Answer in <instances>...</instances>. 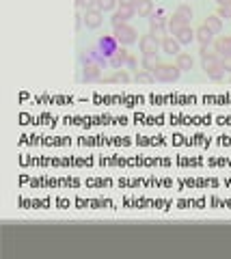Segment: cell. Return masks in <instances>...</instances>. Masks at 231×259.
Returning <instances> with one entry per match:
<instances>
[{"mask_svg": "<svg viewBox=\"0 0 231 259\" xmlns=\"http://www.w3.org/2000/svg\"><path fill=\"white\" fill-rule=\"evenodd\" d=\"M155 82H175L179 76H182V69L177 67V65H167V63H160L155 69H152Z\"/></svg>", "mask_w": 231, "mask_h": 259, "instance_id": "1", "label": "cell"}, {"mask_svg": "<svg viewBox=\"0 0 231 259\" xmlns=\"http://www.w3.org/2000/svg\"><path fill=\"white\" fill-rule=\"evenodd\" d=\"M203 72L208 74V78H212V80H223V76H225L223 58H220V56L205 58V61H203Z\"/></svg>", "mask_w": 231, "mask_h": 259, "instance_id": "2", "label": "cell"}, {"mask_svg": "<svg viewBox=\"0 0 231 259\" xmlns=\"http://www.w3.org/2000/svg\"><path fill=\"white\" fill-rule=\"evenodd\" d=\"M115 39H117L121 46H130V43H134L138 39V33L136 28H132L130 24H121V26H115Z\"/></svg>", "mask_w": 231, "mask_h": 259, "instance_id": "3", "label": "cell"}, {"mask_svg": "<svg viewBox=\"0 0 231 259\" xmlns=\"http://www.w3.org/2000/svg\"><path fill=\"white\" fill-rule=\"evenodd\" d=\"M97 48H99V52H102L104 56L110 58L115 52H117L119 48H121V43H119L117 39H115V35H104V37H99Z\"/></svg>", "mask_w": 231, "mask_h": 259, "instance_id": "4", "label": "cell"}, {"mask_svg": "<svg viewBox=\"0 0 231 259\" xmlns=\"http://www.w3.org/2000/svg\"><path fill=\"white\" fill-rule=\"evenodd\" d=\"M140 46V52H143V56H147V54H158V50L162 48V41H158V39L154 37L152 33L149 35H143L138 41Z\"/></svg>", "mask_w": 231, "mask_h": 259, "instance_id": "5", "label": "cell"}, {"mask_svg": "<svg viewBox=\"0 0 231 259\" xmlns=\"http://www.w3.org/2000/svg\"><path fill=\"white\" fill-rule=\"evenodd\" d=\"M102 78V65L93 63V61H84L82 63V80L84 82H95Z\"/></svg>", "mask_w": 231, "mask_h": 259, "instance_id": "6", "label": "cell"}, {"mask_svg": "<svg viewBox=\"0 0 231 259\" xmlns=\"http://www.w3.org/2000/svg\"><path fill=\"white\" fill-rule=\"evenodd\" d=\"M134 16H136V9L134 7H119L117 11L113 13L110 22H113V26H121V24H128Z\"/></svg>", "mask_w": 231, "mask_h": 259, "instance_id": "7", "label": "cell"}, {"mask_svg": "<svg viewBox=\"0 0 231 259\" xmlns=\"http://www.w3.org/2000/svg\"><path fill=\"white\" fill-rule=\"evenodd\" d=\"M104 11L102 9H89V11H84V26L87 28H97L99 24H102V18Z\"/></svg>", "mask_w": 231, "mask_h": 259, "instance_id": "8", "label": "cell"}, {"mask_svg": "<svg viewBox=\"0 0 231 259\" xmlns=\"http://www.w3.org/2000/svg\"><path fill=\"white\" fill-rule=\"evenodd\" d=\"M128 56H130V52H128V50L119 48L117 52H115L113 56L108 58V65H110L113 69H123V67H125V61H128Z\"/></svg>", "mask_w": 231, "mask_h": 259, "instance_id": "9", "label": "cell"}, {"mask_svg": "<svg viewBox=\"0 0 231 259\" xmlns=\"http://www.w3.org/2000/svg\"><path fill=\"white\" fill-rule=\"evenodd\" d=\"M214 48L220 56H231V35H223V37L214 39Z\"/></svg>", "mask_w": 231, "mask_h": 259, "instance_id": "10", "label": "cell"}, {"mask_svg": "<svg viewBox=\"0 0 231 259\" xmlns=\"http://www.w3.org/2000/svg\"><path fill=\"white\" fill-rule=\"evenodd\" d=\"M194 35H197V41L201 43V46H212V43H214V33L210 31L205 24H203V26H199L197 31H194Z\"/></svg>", "mask_w": 231, "mask_h": 259, "instance_id": "11", "label": "cell"}, {"mask_svg": "<svg viewBox=\"0 0 231 259\" xmlns=\"http://www.w3.org/2000/svg\"><path fill=\"white\" fill-rule=\"evenodd\" d=\"M167 24H169V18L164 13V9L162 7L154 9V13L149 16V26H167Z\"/></svg>", "mask_w": 231, "mask_h": 259, "instance_id": "12", "label": "cell"}, {"mask_svg": "<svg viewBox=\"0 0 231 259\" xmlns=\"http://www.w3.org/2000/svg\"><path fill=\"white\" fill-rule=\"evenodd\" d=\"M179 46H182V43L177 41V39L175 37H164L162 39V50H164V54H171V56H177L179 54Z\"/></svg>", "mask_w": 231, "mask_h": 259, "instance_id": "13", "label": "cell"}, {"mask_svg": "<svg viewBox=\"0 0 231 259\" xmlns=\"http://www.w3.org/2000/svg\"><path fill=\"white\" fill-rule=\"evenodd\" d=\"M175 39H177L182 46H188V43H192L194 39H197V35H194V31L190 28V24H186V26L179 31L177 35H175Z\"/></svg>", "mask_w": 231, "mask_h": 259, "instance_id": "14", "label": "cell"}, {"mask_svg": "<svg viewBox=\"0 0 231 259\" xmlns=\"http://www.w3.org/2000/svg\"><path fill=\"white\" fill-rule=\"evenodd\" d=\"M175 65H177L182 72H190V69H192V65H194V61H192V56H190V54L179 52L177 56H175Z\"/></svg>", "mask_w": 231, "mask_h": 259, "instance_id": "15", "label": "cell"}, {"mask_svg": "<svg viewBox=\"0 0 231 259\" xmlns=\"http://www.w3.org/2000/svg\"><path fill=\"white\" fill-rule=\"evenodd\" d=\"M134 9H136V13L140 18H149L154 13V0H138Z\"/></svg>", "mask_w": 231, "mask_h": 259, "instance_id": "16", "label": "cell"}, {"mask_svg": "<svg viewBox=\"0 0 231 259\" xmlns=\"http://www.w3.org/2000/svg\"><path fill=\"white\" fill-rule=\"evenodd\" d=\"M203 24H205V26H208L214 35H218L220 31H223V18H218V16H208Z\"/></svg>", "mask_w": 231, "mask_h": 259, "instance_id": "17", "label": "cell"}, {"mask_svg": "<svg viewBox=\"0 0 231 259\" xmlns=\"http://www.w3.org/2000/svg\"><path fill=\"white\" fill-rule=\"evenodd\" d=\"M175 16L182 19L184 24H190V22H192V16H194V13H192V9H190L188 4H179L177 11H175Z\"/></svg>", "mask_w": 231, "mask_h": 259, "instance_id": "18", "label": "cell"}, {"mask_svg": "<svg viewBox=\"0 0 231 259\" xmlns=\"http://www.w3.org/2000/svg\"><path fill=\"white\" fill-rule=\"evenodd\" d=\"M186 26V24L182 22V19H179L177 16H175V13H173V16H171L169 18V24H167V31H169V35H177L179 31H182V28Z\"/></svg>", "mask_w": 231, "mask_h": 259, "instance_id": "19", "label": "cell"}, {"mask_svg": "<svg viewBox=\"0 0 231 259\" xmlns=\"http://www.w3.org/2000/svg\"><path fill=\"white\" fill-rule=\"evenodd\" d=\"M104 80H106V82H121V84H125V82L130 80V76H128V72H125V69H115L113 76H106Z\"/></svg>", "mask_w": 231, "mask_h": 259, "instance_id": "20", "label": "cell"}, {"mask_svg": "<svg viewBox=\"0 0 231 259\" xmlns=\"http://www.w3.org/2000/svg\"><path fill=\"white\" fill-rule=\"evenodd\" d=\"M143 69H147V72H152V69H155L160 65V58L158 54H147V56H143Z\"/></svg>", "mask_w": 231, "mask_h": 259, "instance_id": "21", "label": "cell"}, {"mask_svg": "<svg viewBox=\"0 0 231 259\" xmlns=\"http://www.w3.org/2000/svg\"><path fill=\"white\" fill-rule=\"evenodd\" d=\"M199 54H201V61H205V58H214V56H220V54L216 52V48H214V46H201Z\"/></svg>", "mask_w": 231, "mask_h": 259, "instance_id": "22", "label": "cell"}, {"mask_svg": "<svg viewBox=\"0 0 231 259\" xmlns=\"http://www.w3.org/2000/svg\"><path fill=\"white\" fill-rule=\"evenodd\" d=\"M149 33L154 35L158 41H162L164 37H169V31H167V26H149Z\"/></svg>", "mask_w": 231, "mask_h": 259, "instance_id": "23", "label": "cell"}, {"mask_svg": "<svg viewBox=\"0 0 231 259\" xmlns=\"http://www.w3.org/2000/svg\"><path fill=\"white\" fill-rule=\"evenodd\" d=\"M76 7L80 11H89V9H97V0H76Z\"/></svg>", "mask_w": 231, "mask_h": 259, "instance_id": "24", "label": "cell"}, {"mask_svg": "<svg viewBox=\"0 0 231 259\" xmlns=\"http://www.w3.org/2000/svg\"><path fill=\"white\" fill-rule=\"evenodd\" d=\"M136 82H147V84H152V82H155V78H154V74H152V72L143 69V72H138V74H136Z\"/></svg>", "mask_w": 231, "mask_h": 259, "instance_id": "25", "label": "cell"}, {"mask_svg": "<svg viewBox=\"0 0 231 259\" xmlns=\"http://www.w3.org/2000/svg\"><path fill=\"white\" fill-rule=\"evenodd\" d=\"M119 0H97V9H102V11H113L115 7H117Z\"/></svg>", "mask_w": 231, "mask_h": 259, "instance_id": "26", "label": "cell"}, {"mask_svg": "<svg viewBox=\"0 0 231 259\" xmlns=\"http://www.w3.org/2000/svg\"><path fill=\"white\" fill-rule=\"evenodd\" d=\"M218 18H231V2H225V4H218V11H216Z\"/></svg>", "mask_w": 231, "mask_h": 259, "instance_id": "27", "label": "cell"}, {"mask_svg": "<svg viewBox=\"0 0 231 259\" xmlns=\"http://www.w3.org/2000/svg\"><path fill=\"white\" fill-rule=\"evenodd\" d=\"M82 24H84V11L82 13H76V31H80V28H82Z\"/></svg>", "mask_w": 231, "mask_h": 259, "instance_id": "28", "label": "cell"}, {"mask_svg": "<svg viewBox=\"0 0 231 259\" xmlns=\"http://www.w3.org/2000/svg\"><path fill=\"white\" fill-rule=\"evenodd\" d=\"M136 65H138V61L132 56V54H130V56H128V61H125V67H130V69H136Z\"/></svg>", "mask_w": 231, "mask_h": 259, "instance_id": "29", "label": "cell"}, {"mask_svg": "<svg viewBox=\"0 0 231 259\" xmlns=\"http://www.w3.org/2000/svg\"><path fill=\"white\" fill-rule=\"evenodd\" d=\"M223 58V67H225V72L231 74V56H220Z\"/></svg>", "mask_w": 231, "mask_h": 259, "instance_id": "30", "label": "cell"}, {"mask_svg": "<svg viewBox=\"0 0 231 259\" xmlns=\"http://www.w3.org/2000/svg\"><path fill=\"white\" fill-rule=\"evenodd\" d=\"M136 2H138V0H119L121 7H136Z\"/></svg>", "mask_w": 231, "mask_h": 259, "instance_id": "31", "label": "cell"}, {"mask_svg": "<svg viewBox=\"0 0 231 259\" xmlns=\"http://www.w3.org/2000/svg\"><path fill=\"white\" fill-rule=\"evenodd\" d=\"M218 4H225V2H231V0H216Z\"/></svg>", "mask_w": 231, "mask_h": 259, "instance_id": "32", "label": "cell"}]
</instances>
